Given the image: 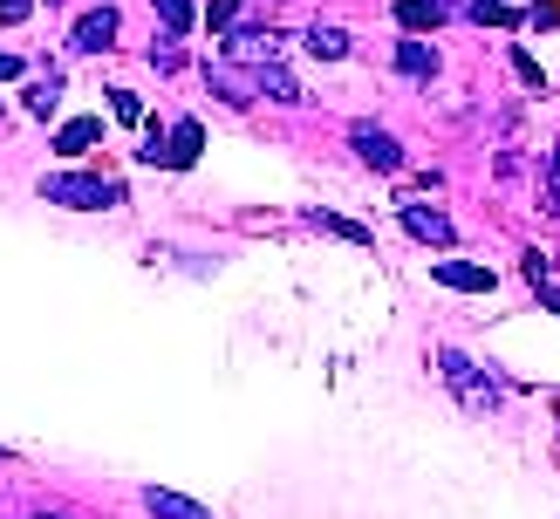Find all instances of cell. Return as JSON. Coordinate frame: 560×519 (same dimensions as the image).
Instances as JSON below:
<instances>
[{
    "label": "cell",
    "mask_w": 560,
    "mask_h": 519,
    "mask_svg": "<svg viewBox=\"0 0 560 519\" xmlns=\"http://www.w3.org/2000/svg\"><path fill=\"white\" fill-rule=\"evenodd\" d=\"M42 199H48V205H69V212H109V205H124V178L55 172V178H42Z\"/></svg>",
    "instance_id": "cell-1"
},
{
    "label": "cell",
    "mask_w": 560,
    "mask_h": 519,
    "mask_svg": "<svg viewBox=\"0 0 560 519\" xmlns=\"http://www.w3.org/2000/svg\"><path fill=\"white\" fill-rule=\"evenodd\" d=\"M438 369H444V382H452V397H458L465 410H479V417H486V410H499V382L471 363L465 349H438Z\"/></svg>",
    "instance_id": "cell-2"
},
{
    "label": "cell",
    "mask_w": 560,
    "mask_h": 519,
    "mask_svg": "<svg viewBox=\"0 0 560 519\" xmlns=\"http://www.w3.org/2000/svg\"><path fill=\"white\" fill-rule=\"evenodd\" d=\"M349 144H355V157L370 164V172H404V144L383 123H349Z\"/></svg>",
    "instance_id": "cell-3"
},
{
    "label": "cell",
    "mask_w": 560,
    "mask_h": 519,
    "mask_svg": "<svg viewBox=\"0 0 560 519\" xmlns=\"http://www.w3.org/2000/svg\"><path fill=\"white\" fill-rule=\"evenodd\" d=\"M226 62H240V69L280 62V35L273 27H226Z\"/></svg>",
    "instance_id": "cell-4"
},
{
    "label": "cell",
    "mask_w": 560,
    "mask_h": 519,
    "mask_svg": "<svg viewBox=\"0 0 560 519\" xmlns=\"http://www.w3.org/2000/svg\"><path fill=\"white\" fill-rule=\"evenodd\" d=\"M117 27H124V14H117V8H90V14L69 27V48L103 55V48H117Z\"/></svg>",
    "instance_id": "cell-5"
},
{
    "label": "cell",
    "mask_w": 560,
    "mask_h": 519,
    "mask_svg": "<svg viewBox=\"0 0 560 519\" xmlns=\"http://www.w3.org/2000/svg\"><path fill=\"white\" fill-rule=\"evenodd\" d=\"M199 151H206L199 117H178L172 130H164V172H191V164H199Z\"/></svg>",
    "instance_id": "cell-6"
},
{
    "label": "cell",
    "mask_w": 560,
    "mask_h": 519,
    "mask_svg": "<svg viewBox=\"0 0 560 519\" xmlns=\"http://www.w3.org/2000/svg\"><path fill=\"white\" fill-rule=\"evenodd\" d=\"M431 281L452 294H492V267H465V260H431Z\"/></svg>",
    "instance_id": "cell-7"
},
{
    "label": "cell",
    "mask_w": 560,
    "mask_h": 519,
    "mask_svg": "<svg viewBox=\"0 0 560 519\" xmlns=\"http://www.w3.org/2000/svg\"><path fill=\"white\" fill-rule=\"evenodd\" d=\"M397 219H404V233H410V239H424V246H452V239H458V233H452V219H444L438 205H404Z\"/></svg>",
    "instance_id": "cell-8"
},
{
    "label": "cell",
    "mask_w": 560,
    "mask_h": 519,
    "mask_svg": "<svg viewBox=\"0 0 560 519\" xmlns=\"http://www.w3.org/2000/svg\"><path fill=\"white\" fill-rule=\"evenodd\" d=\"M206 82H212V90H219V96H226L233 109H246V103H254V96H260V82H254V69H233V62H219V69L206 62Z\"/></svg>",
    "instance_id": "cell-9"
},
{
    "label": "cell",
    "mask_w": 560,
    "mask_h": 519,
    "mask_svg": "<svg viewBox=\"0 0 560 519\" xmlns=\"http://www.w3.org/2000/svg\"><path fill=\"white\" fill-rule=\"evenodd\" d=\"M144 506H151V519H212L199 499H185V492H164V485L144 492Z\"/></svg>",
    "instance_id": "cell-10"
},
{
    "label": "cell",
    "mask_w": 560,
    "mask_h": 519,
    "mask_svg": "<svg viewBox=\"0 0 560 519\" xmlns=\"http://www.w3.org/2000/svg\"><path fill=\"white\" fill-rule=\"evenodd\" d=\"M96 137H103V117H75V123L55 130V151H62V157H82V151L96 144Z\"/></svg>",
    "instance_id": "cell-11"
},
{
    "label": "cell",
    "mask_w": 560,
    "mask_h": 519,
    "mask_svg": "<svg viewBox=\"0 0 560 519\" xmlns=\"http://www.w3.org/2000/svg\"><path fill=\"white\" fill-rule=\"evenodd\" d=\"M254 82H260V96H267V103H307V96H301V82H294L288 69H280V62L254 69Z\"/></svg>",
    "instance_id": "cell-12"
},
{
    "label": "cell",
    "mask_w": 560,
    "mask_h": 519,
    "mask_svg": "<svg viewBox=\"0 0 560 519\" xmlns=\"http://www.w3.org/2000/svg\"><path fill=\"white\" fill-rule=\"evenodd\" d=\"M444 21V0H397V27L404 35H424V27Z\"/></svg>",
    "instance_id": "cell-13"
},
{
    "label": "cell",
    "mask_w": 560,
    "mask_h": 519,
    "mask_svg": "<svg viewBox=\"0 0 560 519\" xmlns=\"http://www.w3.org/2000/svg\"><path fill=\"white\" fill-rule=\"evenodd\" d=\"M307 55H315V62H342V55H349V35H342V27H307Z\"/></svg>",
    "instance_id": "cell-14"
},
{
    "label": "cell",
    "mask_w": 560,
    "mask_h": 519,
    "mask_svg": "<svg viewBox=\"0 0 560 519\" xmlns=\"http://www.w3.org/2000/svg\"><path fill=\"white\" fill-rule=\"evenodd\" d=\"M55 103H62V69H48V75L27 82V117H48Z\"/></svg>",
    "instance_id": "cell-15"
},
{
    "label": "cell",
    "mask_w": 560,
    "mask_h": 519,
    "mask_svg": "<svg viewBox=\"0 0 560 519\" xmlns=\"http://www.w3.org/2000/svg\"><path fill=\"white\" fill-rule=\"evenodd\" d=\"M307 226H315V233H335V239H349V246H370V226H355V219H335V212H307Z\"/></svg>",
    "instance_id": "cell-16"
},
{
    "label": "cell",
    "mask_w": 560,
    "mask_h": 519,
    "mask_svg": "<svg viewBox=\"0 0 560 519\" xmlns=\"http://www.w3.org/2000/svg\"><path fill=\"white\" fill-rule=\"evenodd\" d=\"M465 14L479 27H520V8H506V0H465Z\"/></svg>",
    "instance_id": "cell-17"
},
{
    "label": "cell",
    "mask_w": 560,
    "mask_h": 519,
    "mask_svg": "<svg viewBox=\"0 0 560 519\" xmlns=\"http://www.w3.org/2000/svg\"><path fill=\"white\" fill-rule=\"evenodd\" d=\"M397 69H404V75H417V82H424V75H438V48H424V42H404V48H397Z\"/></svg>",
    "instance_id": "cell-18"
},
{
    "label": "cell",
    "mask_w": 560,
    "mask_h": 519,
    "mask_svg": "<svg viewBox=\"0 0 560 519\" xmlns=\"http://www.w3.org/2000/svg\"><path fill=\"white\" fill-rule=\"evenodd\" d=\"M158 14H164V27H172V35H185V27L199 21V8H191V0H158Z\"/></svg>",
    "instance_id": "cell-19"
},
{
    "label": "cell",
    "mask_w": 560,
    "mask_h": 519,
    "mask_svg": "<svg viewBox=\"0 0 560 519\" xmlns=\"http://www.w3.org/2000/svg\"><path fill=\"white\" fill-rule=\"evenodd\" d=\"M109 117H117V123H144V103H137V90H109Z\"/></svg>",
    "instance_id": "cell-20"
},
{
    "label": "cell",
    "mask_w": 560,
    "mask_h": 519,
    "mask_svg": "<svg viewBox=\"0 0 560 519\" xmlns=\"http://www.w3.org/2000/svg\"><path fill=\"white\" fill-rule=\"evenodd\" d=\"M240 8H246V0H212V8H206V21L219 27V35H226V27H240Z\"/></svg>",
    "instance_id": "cell-21"
},
{
    "label": "cell",
    "mask_w": 560,
    "mask_h": 519,
    "mask_svg": "<svg viewBox=\"0 0 560 519\" xmlns=\"http://www.w3.org/2000/svg\"><path fill=\"white\" fill-rule=\"evenodd\" d=\"M178 62H185V55H178V35H172V42H158V48H151V69H158V75H172Z\"/></svg>",
    "instance_id": "cell-22"
},
{
    "label": "cell",
    "mask_w": 560,
    "mask_h": 519,
    "mask_svg": "<svg viewBox=\"0 0 560 519\" xmlns=\"http://www.w3.org/2000/svg\"><path fill=\"white\" fill-rule=\"evenodd\" d=\"M35 14V0H0V27H14V21H27Z\"/></svg>",
    "instance_id": "cell-23"
},
{
    "label": "cell",
    "mask_w": 560,
    "mask_h": 519,
    "mask_svg": "<svg viewBox=\"0 0 560 519\" xmlns=\"http://www.w3.org/2000/svg\"><path fill=\"white\" fill-rule=\"evenodd\" d=\"M547 191H553V205H560V144H553V157H547Z\"/></svg>",
    "instance_id": "cell-24"
},
{
    "label": "cell",
    "mask_w": 560,
    "mask_h": 519,
    "mask_svg": "<svg viewBox=\"0 0 560 519\" xmlns=\"http://www.w3.org/2000/svg\"><path fill=\"white\" fill-rule=\"evenodd\" d=\"M534 287H540V300H547V308L560 315V287H547V281H534Z\"/></svg>",
    "instance_id": "cell-25"
},
{
    "label": "cell",
    "mask_w": 560,
    "mask_h": 519,
    "mask_svg": "<svg viewBox=\"0 0 560 519\" xmlns=\"http://www.w3.org/2000/svg\"><path fill=\"white\" fill-rule=\"evenodd\" d=\"M21 75V62H14V55H0V82H14Z\"/></svg>",
    "instance_id": "cell-26"
},
{
    "label": "cell",
    "mask_w": 560,
    "mask_h": 519,
    "mask_svg": "<svg viewBox=\"0 0 560 519\" xmlns=\"http://www.w3.org/2000/svg\"><path fill=\"white\" fill-rule=\"evenodd\" d=\"M35 519H62V512H35Z\"/></svg>",
    "instance_id": "cell-27"
}]
</instances>
